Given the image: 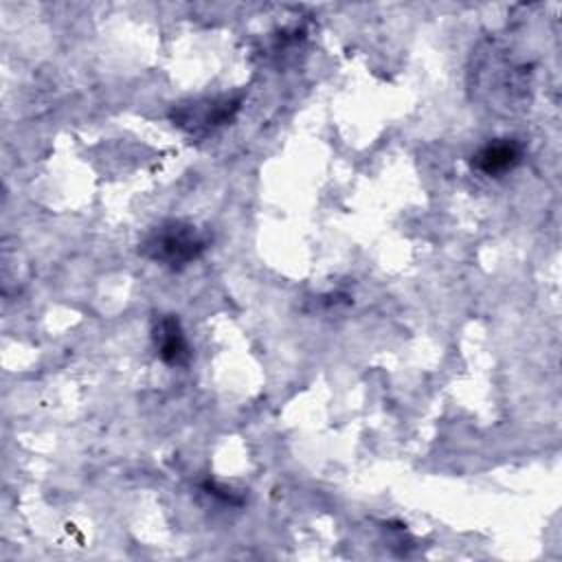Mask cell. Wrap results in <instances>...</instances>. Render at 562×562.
Wrapping results in <instances>:
<instances>
[{
    "label": "cell",
    "instance_id": "1",
    "mask_svg": "<svg viewBox=\"0 0 562 562\" xmlns=\"http://www.w3.org/2000/svg\"><path fill=\"white\" fill-rule=\"evenodd\" d=\"M209 248L206 235L191 222L165 220L149 228L138 244V252L169 270H182L204 255Z\"/></svg>",
    "mask_w": 562,
    "mask_h": 562
},
{
    "label": "cell",
    "instance_id": "2",
    "mask_svg": "<svg viewBox=\"0 0 562 562\" xmlns=\"http://www.w3.org/2000/svg\"><path fill=\"white\" fill-rule=\"evenodd\" d=\"M239 103L241 99H228V97L195 101L191 105H180L173 112V121L193 134H198L200 130L206 132L228 123L239 110Z\"/></svg>",
    "mask_w": 562,
    "mask_h": 562
},
{
    "label": "cell",
    "instance_id": "3",
    "mask_svg": "<svg viewBox=\"0 0 562 562\" xmlns=\"http://www.w3.org/2000/svg\"><path fill=\"white\" fill-rule=\"evenodd\" d=\"M151 338L158 358L169 367H187L191 362V347L187 342L184 329L173 314H160L154 321Z\"/></svg>",
    "mask_w": 562,
    "mask_h": 562
},
{
    "label": "cell",
    "instance_id": "4",
    "mask_svg": "<svg viewBox=\"0 0 562 562\" xmlns=\"http://www.w3.org/2000/svg\"><path fill=\"white\" fill-rule=\"evenodd\" d=\"M522 160V145L516 138H496L485 143L474 156H472V169H476L483 176L498 178L518 167Z\"/></svg>",
    "mask_w": 562,
    "mask_h": 562
}]
</instances>
